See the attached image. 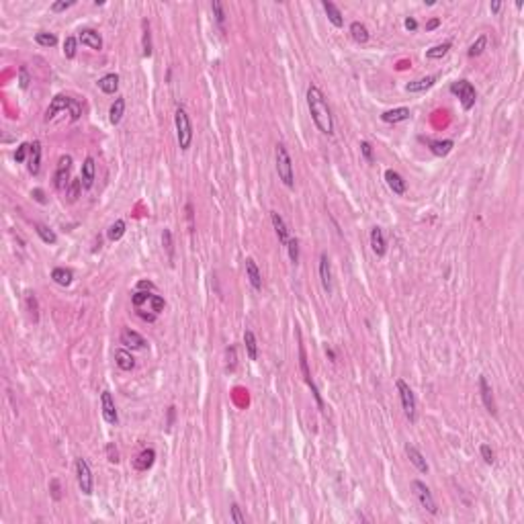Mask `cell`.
<instances>
[{"label": "cell", "mask_w": 524, "mask_h": 524, "mask_svg": "<svg viewBox=\"0 0 524 524\" xmlns=\"http://www.w3.org/2000/svg\"><path fill=\"white\" fill-rule=\"evenodd\" d=\"M60 111H70V119L72 121H78L80 115H82V105L80 101L72 99V96H66V94H57L51 99V105L47 107L45 111V121H51Z\"/></svg>", "instance_id": "2"}, {"label": "cell", "mask_w": 524, "mask_h": 524, "mask_svg": "<svg viewBox=\"0 0 524 524\" xmlns=\"http://www.w3.org/2000/svg\"><path fill=\"white\" fill-rule=\"evenodd\" d=\"M479 391H481V401L486 405V410L492 414V416H498V407H496V399H494V393H492V387L488 383V379L481 375L479 377Z\"/></svg>", "instance_id": "13"}, {"label": "cell", "mask_w": 524, "mask_h": 524, "mask_svg": "<svg viewBox=\"0 0 524 524\" xmlns=\"http://www.w3.org/2000/svg\"><path fill=\"white\" fill-rule=\"evenodd\" d=\"M82 188H84L82 178H72V180H70V186H68V201H70V203L78 201V197H80Z\"/></svg>", "instance_id": "39"}, {"label": "cell", "mask_w": 524, "mask_h": 524, "mask_svg": "<svg viewBox=\"0 0 524 524\" xmlns=\"http://www.w3.org/2000/svg\"><path fill=\"white\" fill-rule=\"evenodd\" d=\"M244 344H246L248 358H250V360H256V358H258V342H256V336H254L252 330H246V332H244Z\"/></svg>", "instance_id": "32"}, {"label": "cell", "mask_w": 524, "mask_h": 524, "mask_svg": "<svg viewBox=\"0 0 524 524\" xmlns=\"http://www.w3.org/2000/svg\"><path fill=\"white\" fill-rule=\"evenodd\" d=\"M412 492H414V496L418 498V502H420V506L424 510H428L430 514H438V508H436V502L432 498V492H430V488L424 481L414 479L412 481Z\"/></svg>", "instance_id": "8"}, {"label": "cell", "mask_w": 524, "mask_h": 524, "mask_svg": "<svg viewBox=\"0 0 524 524\" xmlns=\"http://www.w3.org/2000/svg\"><path fill=\"white\" fill-rule=\"evenodd\" d=\"M410 109L407 107H397V109H391V111H385L381 115V119L385 123H401V121H407L410 119Z\"/></svg>", "instance_id": "24"}, {"label": "cell", "mask_w": 524, "mask_h": 524, "mask_svg": "<svg viewBox=\"0 0 524 524\" xmlns=\"http://www.w3.org/2000/svg\"><path fill=\"white\" fill-rule=\"evenodd\" d=\"M434 82H436V76H426V78L407 82V84H405V90H407V92H426L428 88L434 86Z\"/></svg>", "instance_id": "27"}, {"label": "cell", "mask_w": 524, "mask_h": 524, "mask_svg": "<svg viewBox=\"0 0 524 524\" xmlns=\"http://www.w3.org/2000/svg\"><path fill=\"white\" fill-rule=\"evenodd\" d=\"M115 360H117V366L121 371H131L135 366V358L131 356V352L125 348H119L115 352Z\"/></svg>", "instance_id": "30"}, {"label": "cell", "mask_w": 524, "mask_h": 524, "mask_svg": "<svg viewBox=\"0 0 524 524\" xmlns=\"http://www.w3.org/2000/svg\"><path fill=\"white\" fill-rule=\"evenodd\" d=\"M125 221L123 219H117L111 227H109V231H107V238L111 240V242H117V240H121L123 236H125Z\"/></svg>", "instance_id": "36"}, {"label": "cell", "mask_w": 524, "mask_h": 524, "mask_svg": "<svg viewBox=\"0 0 524 524\" xmlns=\"http://www.w3.org/2000/svg\"><path fill=\"white\" fill-rule=\"evenodd\" d=\"M486 45H488V37H486V35H479V37L471 43V47H469L467 55H469V57H477V55H481V53H483V49H486Z\"/></svg>", "instance_id": "38"}, {"label": "cell", "mask_w": 524, "mask_h": 524, "mask_svg": "<svg viewBox=\"0 0 524 524\" xmlns=\"http://www.w3.org/2000/svg\"><path fill=\"white\" fill-rule=\"evenodd\" d=\"M371 250L377 254V256H385L387 252V240L383 236V229L379 225H375L371 229Z\"/></svg>", "instance_id": "18"}, {"label": "cell", "mask_w": 524, "mask_h": 524, "mask_svg": "<svg viewBox=\"0 0 524 524\" xmlns=\"http://www.w3.org/2000/svg\"><path fill=\"white\" fill-rule=\"evenodd\" d=\"M270 221H273V227H275V231H277V236H279V242H281L283 246H287L289 240H291V236H289V227H287L285 219H283L277 211H270Z\"/></svg>", "instance_id": "17"}, {"label": "cell", "mask_w": 524, "mask_h": 524, "mask_svg": "<svg viewBox=\"0 0 524 524\" xmlns=\"http://www.w3.org/2000/svg\"><path fill=\"white\" fill-rule=\"evenodd\" d=\"M320 281L326 293H332V268H330V258L326 252L320 254Z\"/></svg>", "instance_id": "14"}, {"label": "cell", "mask_w": 524, "mask_h": 524, "mask_svg": "<svg viewBox=\"0 0 524 524\" xmlns=\"http://www.w3.org/2000/svg\"><path fill=\"white\" fill-rule=\"evenodd\" d=\"M74 4H76L74 0H70V2H53V4H51V10H53V12H64V10H68V8L74 6Z\"/></svg>", "instance_id": "53"}, {"label": "cell", "mask_w": 524, "mask_h": 524, "mask_svg": "<svg viewBox=\"0 0 524 524\" xmlns=\"http://www.w3.org/2000/svg\"><path fill=\"white\" fill-rule=\"evenodd\" d=\"M78 37H66V41H64V55L68 57V60H74L76 57V51H78Z\"/></svg>", "instance_id": "42"}, {"label": "cell", "mask_w": 524, "mask_h": 524, "mask_svg": "<svg viewBox=\"0 0 524 524\" xmlns=\"http://www.w3.org/2000/svg\"><path fill=\"white\" fill-rule=\"evenodd\" d=\"M227 371H234L236 368V348L231 346V348H227Z\"/></svg>", "instance_id": "54"}, {"label": "cell", "mask_w": 524, "mask_h": 524, "mask_svg": "<svg viewBox=\"0 0 524 524\" xmlns=\"http://www.w3.org/2000/svg\"><path fill=\"white\" fill-rule=\"evenodd\" d=\"M138 316H140V318H142V320H146V322H150V324H152V322H156V314H154V312H152V314H146V312H142V309H140V307H138Z\"/></svg>", "instance_id": "57"}, {"label": "cell", "mask_w": 524, "mask_h": 524, "mask_svg": "<svg viewBox=\"0 0 524 524\" xmlns=\"http://www.w3.org/2000/svg\"><path fill=\"white\" fill-rule=\"evenodd\" d=\"M172 422H174V405L168 407V428L172 426Z\"/></svg>", "instance_id": "62"}, {"label": "cell", "mask_w": 524, "mask_h": 524, "mask_svg": "<svg viewBox=\"0 0 524 524\" xmlns=\"http://www.w3.org/2000/svg\"><path fill=\"white\" fill-rule=\"evenodd\" d=\"M174 123H176V142H178V148L182 152H186L192 144V123H190V117L188 113L178 107L174 113Z\"/></svg>", "instance_id": "4"}, {"label": "cell", "mask_w": 524, "mask_h": 524, "mask_svg": "<svg viewBox=\"0 0 524 524\" xmlns=\"http://www.w3.org/2000/svg\"><path fill=\"white\" fill-rule=\"evenodd\" d=\"M101 405H103V418H105L109 424L117 426L119 414H117V407H115V399H113V395H111L109 391H103V393H101Z\"/></svg>", "instance_id": "11"}, {"label": "cell", "mask_w": 524, "mask_h": 524, "mask_svg": "<svg viewBox=\"0 0 524 524\" xmlns=\"http://www.w3.org/2000/svg\"><path fill=\"white\" fill-rule=\"evenodd\" d=\"M211 10H213V16H215V21H217V25L223 29L225 27V8H223V4L219 2V0H213L211 2Z\"/></svg>", "instance_id": "40"}, {"label": "cell", "mask_w": 524, "mask_h": 524, "mask_svg": "<svg viewBox=\"0 0 524 524\" xmlns=\"http://www.w3.org/2000/svg\"><path fill=\"white\" fill-rule=\"evenodd\" d=\"M229 510H231V520H234V522L246 524V518L242 516V510H240V506H238V504H231V508H229Z\"/></svg>", "instance_id": "51"}, {"label": "cell", "mask_w": 524, "mask_h": 524, "mask_svg": "<svg viewBox=\"0 0 524 524\" xmlns=\"http://www.w3.org/2000/svg\"><path fill=\"white\" fill-rule=\"evenodd\" d=\"M277 174L283 180L287 188L295 186V172H293V160L289 156V150L285 144H277Z\"/></svg>", "instance_id": "3"}, {"label": "cell", "mask_w": 524, "mask_h": 524, "mask_svg": "<svg viewBox=\"0 0 524 524\" xmlns=\"http://www.w3.org/2000/svg\"><path fill=\"white\" fill-rule=\"evenodd\" d=\"M403 25H405V29H407V31H416V29H418V21H416L414 16H407Z\"/></svg>", "instance_id": "59"}, {"label": "cell", "mask_w": 524, "mask_h": 524, "mask_svg": "<svg viewBox=\"0 0 524 524\" xmlns=\"http://www.w3.org/2000/svg\"><path fill=\"white\" fill-rule=\"evenodd\" d=\"M29 82H31L29 72H27V68H25V66H21V70H18V84H21V88H27V86H29Z\"/></svg>", "instance_id": "52"}, {"label": "cell", "mask_w": 524, "mask_h": 524, "mask_svg": "<svg viewBox=\"0 0 524 524\" xmlns=\"http://www.w3.org/2000/svg\"><path fill=\"white\" fill-rule=\"evenodd\" d=\"M453 47V43L451 41H444V43H438V45H434V47H430L428 51H426V57L428 60H440V57H444L447 53H449V49Z\"/></svg>", "instance_id": "35"}, {"label": "cell", "mask_w": 524, "mask_h": 524, "mask_svg": "<svg viewBox=\"0 0 524 524\" xmlns=\"http://www.w3.org/2000/svg\"><path fill=\"white\" fill-rule=\"evenodd\" d=\"M29 152H31V144H21V146L16 148V152H14V160H16L18 164H21V162H25Z\"/></svg>", "instance_id": "46"}, {"label": "cell", "mask_w": 524, "mask_h": 524, "mask_svg": "<svg viewBox=\"0 0 524 524\" xmlns=\"http://www.w3.org/2000/svg\"><path fill=\"white\" fill-rule=\"evenodd\" d=\"M405 455H407V459H410V463L420 471V473H428V463H426V459H424V455L416 449V447H412V444H405Z\"/></svg>", "instance_id": "21"}, {"label": "cell", "mask_w": 524, "mask_h": 524, "mask_svg": "<svg viewBox=\"0 0 524 524\" xmlns=\"http://www.w3.org/2000/svg\"><path fill=\"white\" fill-rule=\"evenodd\" d=\"M426 144H428L430 152H432L434 156H438V158L449 156V154L453 152V148H455V142H453V140H426Z\"/></svg>", "instance_id": "19"}, {"label": "cell", "mask_w": 524, "mask_h": 524, "mask_svg": "<svg viewBox=\"0 0 524 524\" xmlns=\"http://www.w3.org/2000/svg\"><path fill=\"white\" fill-rule=\"evenodd\" d=\"M287 250H289V258L293 264L299 262V240L297 238H291L289 244H287Z\"/></svg>", "instance_id": "44"}, {"label": "cell", "mask_w": 524, "mask_h": 524, "mask_svg": "<svg viewBox=\"0 0 524 524\" xmlns=\"http://www.w3.org/2000/svg\"><path fill=\"white\" fill-rule=\"evenodd\" d=\"M35 41H37L39 45H43V47H53V45L57 43V37H55L53 33L39 31V33H35Z\"/></svg>", "instance_id": "41"}, {"label": "cell", "mask_w": 524, "mask_h": 524, "mask_svg": "<svg viewBox=\"0 0 524 524\" xmlns=\"http://www.w3.org/2000/svg\"><path fill=\"white\" fill-rule=\"evenodd\" d=\"M500 8H502V2H498V0L490 4V10H492V12H500Z\"/></svg>", "instance_id": "63"}, {"label": "cell", "mask_w": 524, "mask_h": 524, "mask_svg": "<svg viewBox=\"0 0 524 524\" xmlns=\"http://www.w3.org/2000/svg\"><path fill=\"white\" fill-rule=\"evenodd\" d=\"M33 227H35L37 236H39V238H41L45 244L53 246V244L57 242V236H55V231H53L49 225H45V223H33Z\"/></svg>", "instance_id": "31"}, {"label": "cell", "mask_w": 524, "mask_h": 524, "mask_svg": "<svg viewBox=\"0 0 524 524\" xmlns=\"http://www.w3.org/2000/svg\"><path fill=\"white\" fill-rule=\"evenodd\" d=\"M51 496H53V500H60V498H62V494H60V481H57V479L51 481Z\"/></svg>", "instance_id": "58"}, {"label": "cell", "mask_w": 524, "mask_h": 524, "mask_svg": "<svg viewBox=\"0 0 524 524\" xmlns=\"http://www.w3.org/2000/svg\"><path fill=\"white\" fill-rule=\"evenodd\" d=\"M162 244H164V248H166L168 260L172 262V258H174V246H172V231H170V229H164V234H162Z\"/></svg>", "instance_id": "43"}, {"label": "cell", "mask_w": 524, "mask_h": 524, "mask_svg": "<svg viewBox=\"0 0 524 524\" xmlns=\"http://www.w3.org/2000/svg\"><path fill=\"white\" fill-rule=\"evenodd\" d=\"M142 47H144V57L152 55V33H150V25L148 21H144V35H142Z\"/></svg>", "instance_id": "37"}, {"label": "cell", "mask_w": 524, "mask_h": 524, "mask_svg": "<svg viewBox=\"0 0 524 524\" xmlns=\"http://www.w3.org/2000/svg\"><path fill=\"white\" fill-rule=\"evenodd\" d=\"M360 154H362V158H364L368 164L375 162V158H373V146H371L368 142H360Z\"/></svg>", "instance_id": "49"}, {"label": "cell", "mask_w": 524, "mask_h": 524, "mask_svg": "<svg viewBox=\"0 0 524 524\" xmlns=\"http://www.w3.org/2000/svg\"><path fill=\"white\" fill-rule=\"evenodd\" d=\"M164 305H166V303H164V299H162L160 295H152V297H150V307H152V312H154L156 316H158L160 312H164Z\"/></svg>", "instance_id": "47"}, {"label": "cell", "mask_w": 524, "mask_h": 524, "mask_svg": "<svg viewBox=\"0 0 524 524\" xmlns=\"http://www.w3.org/2000/svg\"><path fill=\"white\" fill-rule=\"evenodd\" d=\"M395 385H397V391H399V399H401V407H403L405 418L410 422H416V397H414V391L410 389V385L403 379H397Z\"/></svg>", "instance_id": "6"}, {"label": "cell", "mask_w": 524, "mask_h": 524, "mask_svg": "<svg viewBox=\"0 0 524 524\" xmlns=\"http://www.w3.org/2000/svg\"><path fill=\"white\" fill-rule=\"evenodd\" d=\"M246 277H248L250 285H252L256 291L262 289V275H260L258 264L254 262V258H246Z\"/></svg>", "instance_id": "22"}, {"label": "cell", "mask_w": 524, "mask_h": 524, "mask_svg": "<svg viewBox=\"0 0 524 524\" xmlns=\"http://www.w3.org/2000/svg\"><path fill=\"white\" fill-rule=\"evenodd\" d=\"M307 107L312 113V119L316 123V127L324 133V135H334V115L332 109L326 101V94L316 86L309 84L307 88Z\"/></svg>", "instance_id": "1"}, {"label": "cell", "mask_w": 524, "mask_h": 524, "mask_svg": "<svg viewBox=\"0 0 524 524\" xmlns=\"http://www.w3.org/2000/svg\"><path fill=\"white\" fill-rule=\"evenodd\" d=\"M479 453H481V457H483V461H486L488 465H494L496 455H494V451H492L490 444H481V447H479Z\"/></svg>", "instance_id": "48"}, {"label": "cell", "mask_w": 524, "mask_h": 524, "mask_svg": "<svg viewBox=\"0 0 524 524\" xmlns=\"http://www.w3.org/2000/svg\"><path fill=\"white\" fill-rule=\"evenodd\" d=\"M51 279L57 283V285H62V287H68V285H72V279H74V275H72V270L70 268H53L51 270Z\"/></svg>", "instance_id": "34"}, {"label": "cell", "mask_w": 524, "mask_h": 524, "mask_svg": "<svg viewBox=\"0 0 524 524\" xmlns=\"http://www.w3.org/2000/svg\"><path fill=\"white\" fill-rule=\"evenodd\" d=\"M385 182H387V186L393 190V195H405V190H407V184H405V180H403V176L399 174V172H395V170H385Z\"/></svg>", "instance_id": "15"}, {"label": "cell", "mask_w": 524, "mask_h": 524, "mask_svg": "<svg viewBox=\"0 0 524 524\" xmlns=\"http://www.w3.org/2000/svg\"><path fill=\"white\" fill-rule=\"evenodd\" d=\"M39 168H41V144L33 142L31 144V152H29V172L33 176H37L39 174Z\"/></svg>", "instance_id": "25"}, {"label": "cell", "mask_w": 524, "mask_h": 524, "mask_svg": "<svg viewBox=\"0 0 524 524\" xmlns=\"http://www.w3.org/2000/svg\"><path fill=\"white\" fill-rule=\"evenodd\" d=\"M150 297H152V293H148V291H138L135 295H131V303H133L135 309H138V307H142L144 303H150Z\"/></svg>", "instance_id": "45"}, {"label": "cell", "mask_w": 524, "mask_h": 524, "mask_svg": "<svg viewBox=\"0 0 524 524\" xmlns=\"http://www.w3.org/2000/svg\"><path fill=\"white\" fill-rule=\"evenodd\" d=\"M76 479H78V488L84 496H92L94 490V479H92V471L90 465L86 463V459H76Z\"/></svg>", "instance_id": "7"}, {"label": "cell", "mask_w": 524, "mask_h": 524, "mask_svg": "<svg viewBox=\"0 0 524 524\" xmlns=\"http://www.w3.org/2000/svg\"><path fill=\"white\" fill-rule=\"evenodd\" d=\"M138 289H140V291H154V283H150V281H140V283H138Z\"/></svg>", "instance_id": "60"}, {"label": "cell", "mask_w": 524, "mask_h": 524, "mask_svg": "<svg viewBox=\"0 0 524 524\" xmlns=\"http://www.w3.org/2000/svg\"><path fill=\"white\" fill-rule=\"evenodd\" d=\"M322 6H324V10H326V14H328V18H330V23H332L334 27H342V25H344V16H342L340 8H338L334 2L324 0Z\"/></svg>", "instance_id": "26"}, {"label": "cell", "mask_w": 524, "mask_h": 524, "mask_svg": "<svg viewBox=\"0 0 524 524\" xmlns=\"http://www.w3.org/2000/svg\"><path fill=\"white\" fill-rule=\"evenodd\" d=\"M451 92L459 96L461 105L465 111H471L475 107V101H477V92H475V86L469 82V80H457L451 84Z\"/></svg>", "instance_id": "5"}, {"label": "cell", "mask_w": 524, "mask_h": 524, "mask_svg": "<svg viewBox=\"0 0 524 524\" xmlns=\"http://www.w3.org/2000/svg\"><path fill=\"white\" fill-rule=\"evenodd\" d=\"M299 366H301V373H303L305 383L309 385V389H312V393H314V397H316V403H318L320 407H324V399H322V395H320V389L316 387V383H314V379H312V371H309V362H307V354H305V346H303V342H301V336H299Z\"/></svg>", "instance_id": "9"}, {"label": "cell", "mask_w": 524, "mask_h": 524, "mask_svg": "<svg viewBox=\"0 0 524 524\" xmlns=\"http://www.w3.org/2000/svg\"><path fill=\"white\" fill-rule=\"evenodd\" d=\"M350 35H352V39L356 41V43H366L368 41V29L362 25V23H358V21H354L352 25H350Z\"/></svg>", "instance_id": "33"}, {"label": "cell", "mask_w": 524, "mask_h": 524, "mask_svg": "<svg viewBox=\"0 0 524 524\" xmlns=\"http://www.w3.org/2000/svg\"><path fill=\"white\" fill-rule=\"evenodd\" d=\"M94 174H96V164H94V158L88 156L82 164V172H80V178H82V184L84 188H90L94 184Z\"/></svg>", "instance_id": "23"}, {"label": "cell", "mask_w": 524, "mask_h": 524, "mask_svg": "<svg viewBox=\"0 0 524 524\" xmlns=\"http://www.w3.org/2000/svg\"><path fill=\"white\" fill-rule=\"evenodd\" d=\"M154 461H156V451H154V449H144V451L135 457L133 467H135L138 471H148V469H152Z\"/></svg>", "instance_id": "20"}, {"label": "cell", "mask_w": 524, "mask_h": 524, "mask_svg": "<svg viewBox=\"0 0 524 524\" xmlns=\"http://www.w3.org/2000/svg\"><path fill=\"white\" fill-rule=\"evenodd\" d=\"M96 84H99V88H101L105 94H115L117 88H119V76H117V74H107V76H103Z\"/></svg>", "instance_id": "29"}, {"label": "cell", "mask_w": 524, "mask_h": 524, "mask_svg": "<svg viewBox=\"0 0 524 524\" xmlns=\"http://www.w3.org/2000/svg\"><path fill=\"white\" fill-rule=\"evenodd\" d=\"M27 307L33 314V320H37V297H35V293H27Z\"/></svg>", "instance_id": "50"}, {"label": "cell", "mask_w": 524, "mask_h": 524, "mask_svg": "<svg viewBox=\"0 0 524 524\" xmlns=\"http://www.w3.org/2000/svg\"><path fill=\"white\" fill-rule=\"evenodd\" d=\"M326 352H328V356H330V358H332V360H334V358H336V354H334V350H330V348H328V350H326Z\"/></svg>", "instance_id": "64"}, {"label": "cell", "mask_w": 524, "mask_h": 524, "mask_svg": "<svg viewBox=\"0 0 524 524\" xmlns=\"http://www.w3.org/2000/svg\"><path fill=\"white\" fill-rule=\"evenodd\" d=\"M440 25V18H430L428 23H426V31H432V29H436Z\"/></svg>", "instance_id": "61"}, {"label": "cell", "mask_w": 524, "mask_h": 524, "mask_svg": "<svg viewBox=\"0 0 524 524\" xmlns=\"http://www.w3.org/2000/svg\"><path fill=\"white\" fill-rule=\"evenodd\" d=\"M31 197H33V199H35L37 203H41V205H45V203H47V199H45V192H43L41 188H33Z\"/></svg>", "instance_id": "55"}, {"label": "cell", "mask_w": 524, "mask_h": 524, "mask_svg": "<svg viewBox=\"0 0 524 524\" xmlns=\"http://www.w3.org/2000/svg\"><path fill=\"white\" fill-rule=\"evenodd\" d=\"M107 455H109V461H111V463H119V453H117L115 444H109V447H107Z\"/></svg>", "instance_id": "56"}, {"label": "cell", "mask_w": 524, "mask_h": 524, "mask_svg": "<svg viewBox=\"0 0 524 524\" xmlns=\"http://www.w3.org/2000/svg\"><path fill=\"white\" fill-rule=\"evenodd\" d=\"M78 41L82 43V45H88L90 49H103V37L99 35V31H94V29H82L80 33H78Z\"/></svg>", "instance_id": "16"}, {"label": "cell", "mask_w": 524, "mask_h": 524, "mask_svg": "<svg viewBox=\"0 0 524 524\" xmlns=\"http://www.w3.org/2000/svg\"><path fill=\"white\" fill-rule=\"evenodd\" d=\"M123 113H125V99L119 96V99H115V103H113L111 109H109V121H111V125H119L121 119H123Z\"/></svg>", "instance_id": "28"}, {"label": "cell", "mask_w": 524, "mask_h": 524, "mask_svg": "<svg viewBox=\"0 0 524 524\" xmlns=\"http://www.w3.org/2000/svg\"><path fill=\"white\" fill-rule=\"evenodd\" d=\"M121 344H123L125 348H131V350H144L148 346L146 338H144L142 334H138L135 330H129V328L121 332Z\"/></svg>", "instance_id": "12"}, {"label": "cell", "mask_w": 524, "mask_h": 524, "mask_svg": "<svg viewBox=\"0 0 524 524\" xmlns=\"http://www.w3.org/2000/svg\"><path fill=\"white\" fill-rule=\"evenodd\" d=\"M70 168H72V156H62L53 174V186L57 190H68L70 186Z\"/></svg>", "instance_id": "10"}]
</instances>
